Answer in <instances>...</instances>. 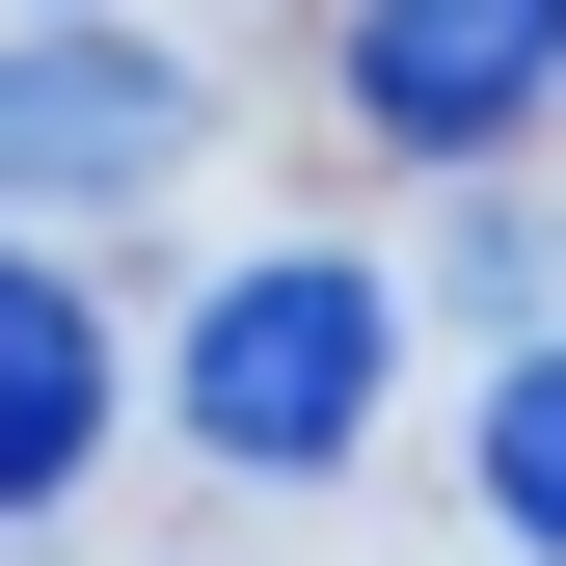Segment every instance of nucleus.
Masks as SVG:
<instances>
[{
  "mask_svg": "<svg viewBox=\"0 0 566 566\" xmlns=\"http://www.w3.org/2000/svg\"><path fill=\"white\" fill-rule=\"evenodd\" d=\"M539 82H566V0H350V135H405V163L539 135Z\"/></svg>",
  "mask_w": 566,
  "mask_h": 566,
  "instance_id": "3",
  "label": "nucleus"
},
{
  "mask_svg": "<svg viewBox=\"0 0 566 566\" xmlns=\"http://www.w3.org/2000/svg\"><path fill=\"white\" fill-rule=\"evenodd\" d=\"M378 378H405V270H378V243H270V270H217L189 350H163L189 459H243V485H324L350 432H378Z\"/></svg>",
  "mask_w": 566,
  "mask_h": 566,
  "instance_id": "1",
  "label": "nucleus"
},
{
  "mask_svg": "<svg viewBox=\"0 0 566 566\" xmlns=\"http://www.w3.org/2000/svg\"><path fill=\"white\" fill-rule=\"evenodd\" d=\"M189 163H217V82L135 54L108 0H28V54H0V217H135Z\"/></svg>",
  "mask_w": 566,
  "mask_h": 566,
  "instance_id": "2",
  "label": "nucleus"
},
{
  "mask_svg": "<svg viewBox=\"0 0 566 566\" xmlns=\"http://www.w3.org/2000/svg\"><path fill=\"white\" fill-rule=\"evenodd\" d=\"M108 459V324L54 297V243L0 217V513H54V485Z\"/></svg>",
  "mask_w": 566,
  "mask_h": 566,
  "instance_id": "4",
  "label": "nucleus"
},
{
  "mask_svg": "<svg viewBox=\"0 0 566 566\" xmlns=\"http://www.w3.org/2000/svg\"><path fill=\"white\" fill-rule=\"evenodd\" d=\"M485 513L566 566V350H513V378H485Z\"/></svg>",
  "mask_w": 566,
  "mask_h": 566,
  "instance_id": "5",
  "label": "nucleus"
}]
</instances>
